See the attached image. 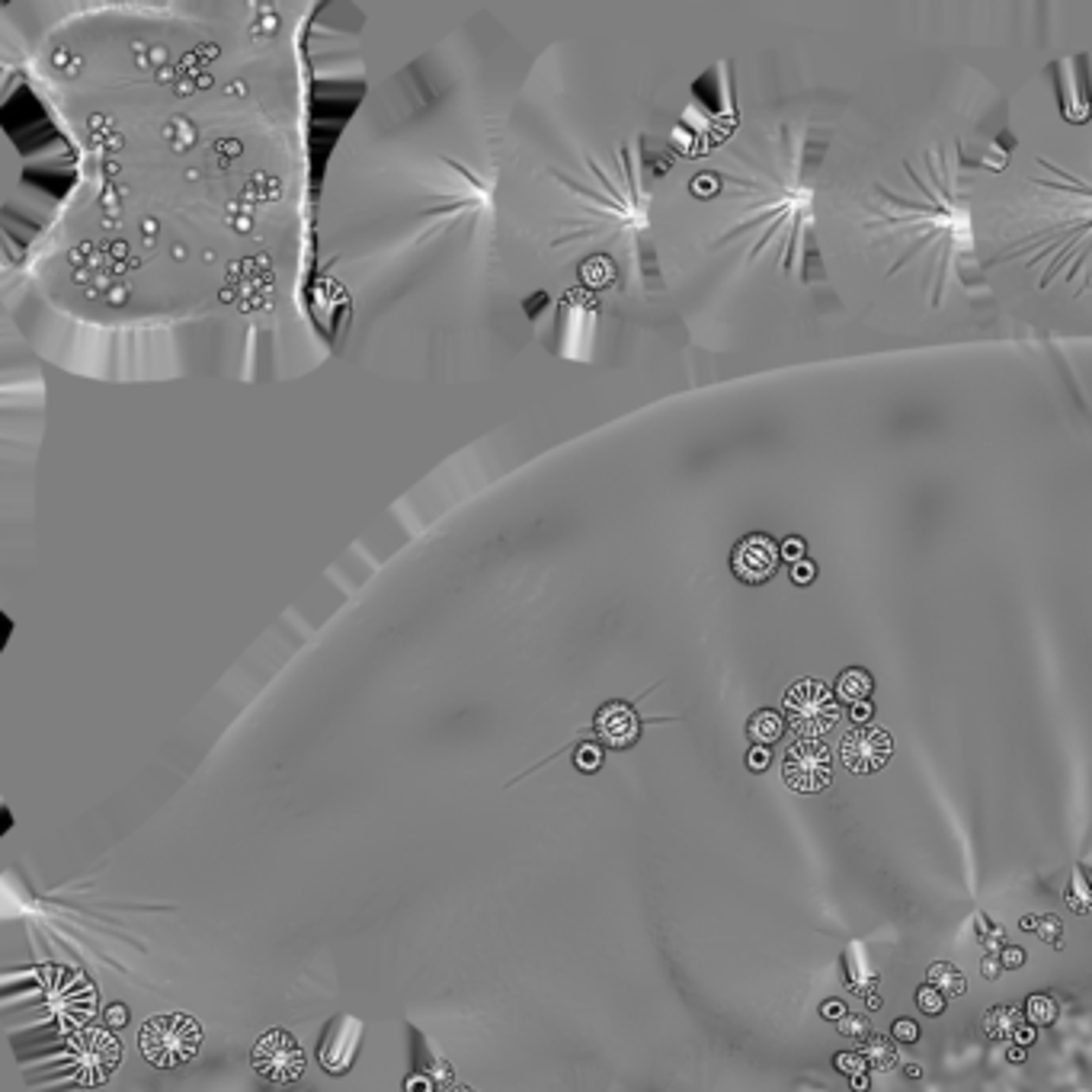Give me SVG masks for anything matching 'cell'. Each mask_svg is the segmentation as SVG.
Masks as SVG:
<instances>
[{
  "instance_id": "cell-1",
  "label": "cell",
  "mask_w": 1092,
  "mask_h": 1092,
  "mask_svg": "<svg viewBox=\"0 0 1092 1092\" xmlns=\"http://www.w3.org/2000/svg\"><path fill=\"white\" fill-rule=\"evenodd\" d=\"M971 174L962 142H932L919 161L904 157L900 174L872 183L862 199V231L885 253V276L913 273L929 308L955 279L971 285Z\"/></svg>"
},
{
  "instance_id": "cell-2",
  "label": "cell",
  "mask_w": 1092,
  "mask_h": 1092,
  "mask_svg": "<svg viewBox=\"0 0 1092 1092\" xmlns=\"http://www.w3.org/2000/svg\"><path fill=\"white\" fill-rule=\"evenodd\" d=\"M827 142L797 122H778L737 148V167L721 170L731 219L718 244H740L746 260H772L795 283H827L814 228V170Z\"/></svg>"
},
{
  "instance_id": "cell-3",
  "label": "cell",
  "mask_w": 1092,
  "mask_h": 1092,
  "mask_svg": "<svg viewBox=\"0 0 1092 1092\" xmlns=\"http://www.w3.org/2000/svg\"><path fill=\"white\" fill-rule=\"evenodd\" d=\"M1028 196L1000 225V247L987 266L1019 263L1038 289H1092V167H1063L1038 154L1025 176Z\"/></svg>"
},
{
  "instance_id": "cell-4",
  "label": "cell",
  "mask_w": 1092,
  "mask_h": 1092,
  "mask_svg": "<svg viewBox=\"0 0 1092 1092\" xmlns=\"http://www.w3.org/2000/svg\"><path fill=\"white\" fill-rule=\"evenodd\" d=\"M138 1048H142L148 1063L161 1067V1070H174V1067L196 1060L199 1048H202V1025L186 1013L154 1016L138 1032Z\"/></svg>"
},
{
  "instance_id": "cell-5",
  "label": "cell",
  "mask_w": 1092,
  "mask_h": 1092,
  "mask_svg": "<svg viewBox=\"0 0 1092 1092\" xmlns=\"http://www.w3.org/2000/svg\"><path fill=\"white\" fill-rule=\"evenodd\" d=\"M842 711L830 686L817 679H801L785 692V721L804 740H817L840 724Z\"/></svg>"
},
{
  "instance_id": "cell-6",
  "label": "cell",
  "mask_w": 1092,
  "mask_h": 1092,
  "mask_svg": "<svg viewBox=\"0 0 1092 1092\" xmlns=\"http://www.w3.org/2000/svg\"><path fill=\"white\" fill-rule=\"evenodd\" d=\"M782 776H785V785L791 788V791H801V795H817L823 788H830L833 756L830 750H827V743L797 737L785 750Z\"/></svg>"
},
{
  "instance_id": "cell-7",
  "label": "cell",
  "mask_w": 1092,
  "mask_h": 1092,
  "mask_svg": "<svg viewBox=\"0 0 1092 1092\" xmlns=\"http://www.w3.org/2000/svg\"><path fill=\"white\" fill-rule=\"evenodd\" d=\"M251 1067L270 1082H295L305 1073V1051L292 1038V1032L273 1028L253 1044Z\"/></svg>"
},
{
  "instance_id": "cell-8",
  "label": "cell",
  "mask_w": 1092,
  "mask_h": 1092,
  "mask_svg": "<svg viewBox=\"0 0 1092 1092\" xmlns=\"http://www.w3.org/2000/svg\"><path fill=\"white\" fill-rule=\"evenodd\" d=\"M1051 74L1054 77V90H1057V106H1060V116L1073 125H1082V122L1092 116V80H1089V58L1086 55H1070V58H1060L1051 65Z\"/></svg>"
},
{
  "instance_id": "cell-9",
  "label": "cell",
  "mask_w": 1092,
  "mask_h": 1092,
  "mask_svg": "<svg viewBox=\"0 0 1092 1092\" xmlns=\"http://www.w3.org/2000/svg\"><path fill=\"white\" fill-rule=\"evenodd\" d=\"M362 1032H365L362 1019L350 1016V1013L333 1019L327 1025V1032H324V1038H321V1044H317V1063H321V1070L330 1073V1076L350 1073L352 1060L359 1054Z\"/></svg>"
},
{
  "instance_id": "cell-10",
  "label": "cell",
  "mask_w": 1092,
  "mask_h": 1092,
  "mask_svg": "<svg viewBox=\"0 0 1092 1092\" xmlns=\"http://www.w3.org/2000/svg\"><path fill=\"white\" fill-rule=\"evenodd\" d=\"M891 753H894L891 733L881 731V727H872V724L855 727V731H849L840 740L842 765H846L849 772H855V776H872L878 769H885Z\"/></svg>"
},
{
  "instance_id": "cell-11",
  "label": "cell",
  "mask_w": 1092,
  "mask_h": 1092,
  "mask_svg": "<svg viewBox=\"0 0 1092 1092\" xmlns=\"http://www.w3.org/2000/svg\"><path fill=\"white\" fill-rule=\"evenodd\" d=\"M446 1086H452V1063L429 1048L420 1028L410 1025V1073L404 1076V1092H436Z\"/></svg>"
},
{
  "instance_id": "cell-12",
  "label": "cell",
  "mask_w": 1092,
  "mask_h": 1092,
  "mask_svg": "<svg viewBox=\"0 0 1092 1092\" xmlns=\"http://www.w3.org/2000/svg\"><path fill=\"white\" fill-rule=\"evenodd\" d=\"M74 1060L80 1080L90 1086L110 1080V1073L119 1063V1041L110 1032H84L74 1041Z\"/></svg>"
},
{
  "instance_id": "cell-13",
  "label": "cell",
  "mask_w": 1092,
  "mask_h": 1092,
  "mask_svg": "<svg viewBox=\"0 0 1092 1092\" xmlns=\"http://www.w3.org/2000/svg\"><path fill=\"white\" fill-rule=\"evenodd\" d=\"M778 561H782V551H778V545L769 536H746L731 557L733 574H737L743 583H763V580H769L778 570Z\"/></svg>"
},
{
  "instance_id": "cell-14",
  "label": "cell",
  "mask_w": 1092,
  "mask_h": 1092,
  "mask_svg": "<svg viewBox=\"0 0 1092 1092\" xmlns=\"http://www.w3.org/2000/svg\"><path fill=\"white\" fill-rule=\"evenodd\" d=\"M596 733H600L602 743H609L615 750H625V746H632L638 740L641 721H638V714L628 705H606L596 714Z\"/></svg>"
},
{
  "instance_id": "cell-15",
  "label": "cell",
  "mask_w": 1092,
  "mask_h": 1092,
  "mask_svg": "<svg viewBox=\"0 0 1092 1092\" xmlns=\"http://www.w3.org/2000/svg\"><path fill=\"white\" fill-rule=\"evenodd\" d=\"M1025 1025L1022 1022V1009L1009 1003H1000L994 1009H987V1016H983L981 1028L987 1038H994V1041H1009V1038L1019 1035V1028Z\"/></svg>"
},
{
  "instance_id": "cell-16",
  "label": "cell",
  "mask_w": 1092,
  "mask_h": 1092,
  "mask_svg": "<svg viewBox=\"0 0 1092 1092\" xmlns=\"http://www.w3.org/2000/svg\"><path fill=\"white\" fill-rule=\"evenodd\" d=\"M872 676H868V670L862 667H849L842 670L840 679H836V695L842 702H849V705H859V702H868L872 695Z\"/></svg>"
},
{
  "instance_id": "cell-17",
  "label": "cell",
  "mask_w": 1092,
  "mask_h": 1092,
  "mask_svg": "<svg viewBox=\"0 0 1092 1092\" xmlns=\"http://www.w3.org/2000/svg\"><path fill=\"white\" fill-rule=\"evenodd\" d=\"M926 977H929V987H936L945 1000H949V996L968 994V981H964V974L949 962H936L932 968H929Z\"/></svg>"
},
{
  "instance_id": "cell-18",
  "label": "cell",
  "mask_w": 1092,
  "mask_h": 1092,
  "mask_svg": "<svg viewBox=\"0 0 1092 1092\" xmlns=\"http://www.w3.org/2000/svg\"><path fill=\"white\" fill-rule=\"evenodd\" d=\"M782 731H785V721H782L778 711H756L750 724H746V733H750V740L756 746H769V743L782 740Z\"/></svg>"
},
{
  "instance_id": "cell-19",
  "label": "cell",
  "mask_w": 1092,
  "mask_h": 1092,
  "mask_svg": "<svg viewBox=\"0 0 1092 1092\" xmlns=\"http://www.w3.org/2000/svg\"><path fill=\"white\" fill-rule=\"evenodd\" d=\"M862 1057H865V1063H868L872 1070H878V1073L894 1070L897 1063H900V1060H897L894 1041H891V1038H885V1035H872V1038H868V1041L862 1044Z\"/></svg>"
},
{
  "instance_id": "cell-20",
  "label": "cell",
  "mask_w": 1092,
  "mask_h": 1092,
  "mask_svg": "<svg viewBox=\"0 0 1092 1092\" xmlns=\"http://www.w3.org/2000/svg\"><path fill=\"white\" fill-rule=\"evenodd\" d=\"M1057 1003H1054V1000H1051V996H1044V994H1032L1025 1000V1019H1028V1025H1035V1028H1044V1025H1054V1022H1057Z\"/></svg>"
},
{
  "instance_id": "cell-21",
  "label": "cell",
  "mask_w": 1092,
  "mask_h": 1092,
  "mask_svg": "<svg viewBox=\"0 0 1092 1092\" xmlns=\"http://www.w3.org/2000/svg\"><path fill=\"white\" fill-rule=\"evenodd\" d=\"M1067 907H1070L1073 913H1089L1092 910V878H1086V868H1076V874H1073Z\"/></svg>"
},
{
  "instance_id": "cell-22",
  "label": "cell",
  "mask_w": 1092,
  "mask_h": 1092,
  "mask_svg": "<svg viewBox=\"0 0 1092 1092\" xmlns=\"http://www.w3.org/2000/svg\"><path fill=\"white\" fill-rule=\"evenodd\" d=\"M1022 929H1035L1038 936L1044 942H1051L1054 949H1063V926H1060L1057 917H1025L1022 919Z\"/></svg>"
},
{
  "instance_id": "cell-23",
  "label": "cell",
  "mask_w": 1092,
  "mask_h": 1092,
  "mask_svg": "<svg viewBox=\"0 0 1092 1092\" xmlns=\"http://www.w3.org/2000/svg\"><path fill=\"white\" fill-rule=\"evenodd\" d=\"M836 1028H840L842 1038L862 1041V1044L868 1041V1038H872V1019L862 1016V1013H849V1016L842 1019V1022H836Z\"/></svg>"
},
{
  "instance_id": "cell-24",
  "label": "cell",
  "mask_w": 1092,
  "mask_h": 1092,
  "mask_svg": "<svg viewBox=\"0 0 1092 1092\" xmlns=\"http://www.w3.org/2000/svg\"><path fill=\"white\" fill-rule=\"evenodd\" d=\"M833 1067L840 1073H846V1076H862V1073L868 1070L862 1051H840V1054L833 1057Z\"/></svg>"
},
{
  "instance_id": "cell-25",
  "label": "cell",
  "mask_w": 1092,
  "mask_h": 1092,
  "mask_svg": "<svg viewBox=\"0 0 1092 1092\" xmlns=\"http://www.w3.org/2000/svg\"><path fill=\"white\" fill-rule=\"evenodd\" d=\"M917 1006L919 1013H926V1016H942L945 1013V996L936 990V987H919L917 990Z\"/></svg>"
},
{
  "instance_id": "cell-26",
  "label": "cell",
  "mask_w": 1092,
  "mask_h": 1092,
  "mask_svg": "<svg viewBox=\"0 0 1092 1092\" xmlns=\"http://www.w3.org/2000/svg\"><path fill=\"white\" fill-rule=\"evenodd\" d=\"M574 765H577L580 772H596L602 765V750L596 743H580L577 753H574Z\"/></svg>"
},
{
  "instance_id": "cell-27",
  "label": "cell",
  "mask_w": 1092,
  "mask_h": 1092,
  "mask_svg": "<svg viewBox=\"0 0 1092 1092\" xmlns=\"http://www.w3.org/2000/svg\"><path fill=\"white\" fill-rule=\"evenodd\" d=\"M977 932H981V945H983V949H987V951H994L996 945H1003V929L994 926L990 919L977 917Z\"/></svg>"
},
{
  "instance_id": "cell-28",
  "label": "cell",
  "mask_w": 1092,
  "mask_h": 1092,
  "mask_svg": "<svg viewBox=\"0 0 1092 1092\" xmlns=\"http://www.w3.org/2000/svg\"><path fill=\"white\" fill-rule=\"evenodd\" d=\"M891 1038L904 1041V1044H917V1041H919V1025L913 1022V1019H897L894 1028H891Z\"/></svg>"
},
{
  "instance_id": "cell-29",
  "label": "cell",
  "mask_w": 1092,
  "mask_h": 1092,
  "mask_svg": "<svg viewBox=\"0 0 1092 1092\" xmlns=\"http://www.w3.org/2000/svg\"><path fill=\"white\" fill-rule=\"evenodd\" d=\"M769 763H772V753H769V746H756V743H753V750L746 753V765H750L753 772H765V769H769Z\"/></svg>"
},
{
  "instance_id": "cell-30",
  "label": "cell",
  "mask_w": 1092,
  "mask_h": 1092,
  "mask_svg": "<svg viewBox=\"0 0 1092 1092\" xmlns=\"http://www.w3.org/2000/svg\"><path fill=\"white\" fill-rule=\"evenodd\" d=\"M820 1016L827 1019V1022H842L849 1013H846V1003H842V1000H827V1003L820 1006Z\"/></svg>"
},
{
  "instance_id": "cell-31",
  "label": "cell",
  "mask_w": 1092,
  "mask_h": 1092,
  "mask_svg": "<svg viewBox=\"0 0 1092 1092\" xmlns=\"http://www.w3.org/2000/svg\"><path fill=\"white\" fill-rule=\"evenodd\" d=\"M981 974L987 977V981H996V977L1003 974V962H1000L996 955H990V951H987V958L981 962Z\"/></svg>"
},
{
  "instance_id": "cell-32",
  "label": "cell",
  "mask_w": 1092,
  "mask_h": 1092,
  "mask_svg": "<svg viewBox=\"0 0 1092 1092\" xmlns=\"http://www.w3.org/2000/svg\"><path fill=\"white\" fill-rule=\"evenodd\" d=\"M106 1022H110L112 1028L129 1025V1009H125L122 1003H112L110 1009H106Z\"/></svg>"
},
{
  "instance_id": "cell-33",
  "label": "cell",
  "mask_w": 1092,
  "mask_h": 1092,
  "mask_svg": "<svg viewBox=\"0 0 1092 1092\" xmlns=\"http://www.w3.org/2000/svg\"><path fill=\"white\" fill-rule=\"evenodd\" d=\"M791 577H795V583H808V580H814V564H810L808 557L795 561V568H791Z\"/></svg>"
},
{
  "instance_id": "cell-34",
  "label": "cell",
  "mask_w": 1092,
  "mask_h": 1092,
  "mask_svg": "<svg viewBox=\"0 0 1092 1092\" xmlns=\"http://www.w3.org/2000/svg\"><path fill=\"white\" fill-rule=\"evenodd\" d=\"M1000 962H1003V968H1013V971H1016V968H1022V964H1025V951H1022V949H1006L1003 955H1000Z\"/></svg>"
},
{
  "instance_id": "cell-35",
  "label": "cell",
  "mask_w": 1092,
  "mask_h": 1092,
  "mask_svg": "<svg viewBox=\"0 0 1092 1092\" xmlns=\"http://www.w3.org/2000/svg\"><path fill=\"white\" fill-rule=\"evenodd\" d=\"M849 718L855 721V727H862V724L872 718V705H868V702H859V705H852Z\"/></svg>"
},
{
  "instance_id": "cell-36",
  "label": "cell",
  "mask_w": 1092,
  "mask_h": 1092,
  "mask_svg": "<svg viewBox=\"0 0 1092 1092\" xmlns=\"http://www.w3.org/2000/svg\"><path fill=\"white\" fill-rule=\"evenodd\" d=\"M1016 1041H1019V1044H1022V1048H1028V1044L1035 1041V1025H1022V1028H1019Z\"/></svg>"
},
{
  "instance_id": "cell-37",
  "label": "cell",
  "mask_w": 1092,
  "mask_h": 1092,
  "mask_svg": "<svg viewBox=\"0 0 1092 1092\" xmlns=\"http://www.w3.org/2000/svg\"><path fill=\"white\" fill-rule=\"evenodd\" d=\"M801 551H804V545H801V538H791V542H788V545H785V555H788V557H795V561H801Z\"/></svg>"
},
{
  "instance_id": "cell-38",
  "label": "cell",
  "mask_w": 1092,
  "mask_h": 1092,
  "mask_svg": "<svg viewBox=\"0 0 1092 1092\" xmlns=\"http://www.w3.org/2000/svg\"><path fill=\"white\" fill-rule=\"evenodd\" d=\"M849 1086H852V1092H868L872 1089V1086H868V1076H849Z\"/></svg>"
},
{
  "instance_id": "cell-39",
  "label": "cell",
  "mask_w": 1092,
  "mask_h": 1092,
  "mask_svg": "<svg viewBox=\"0 0 1092 1092\" xmlns=\"http://www.w3.org/2000/svg\"><path fill=\"white\" fill-rule=\"evenodd\" d=\"M1006 1060H1009V1063H1022V1060H1025V1051H1022V1048H1009V1051H1006Z\"/></svg>"
},
{
  "instance_id": "cell-40",
  "label": "cell",
  "mask_w": 1092,
  "mask_h": 1092,
  "mask_svg": "<svg viewBox=\"0 0 1092 1092\" xmlns=\"http://www.w3.org/2000/svg\"><path fill=\"white\" fill-rule=\"evenodd\" d=\"M904 1073H907V1076H913V1080H917V1076H919V1073H923V1070H919V1067H907V1070H904Z\"/></svg>"
},
{
  "instance_id": "cell-41",
  "label": "cell",
  "mask_w": 1092,
  "mask_h": 1092,
  "mask_svg": "<svg viewBox=\"0 0 1092 1092\" xmlns=\"http://www.w3.org/2000/svg\"><path fill=\"white\" fill-rule=\"evenodd\" d=\"M452 1092H474L471 1086H452Z\"/></svg>"
}]
</instances>
